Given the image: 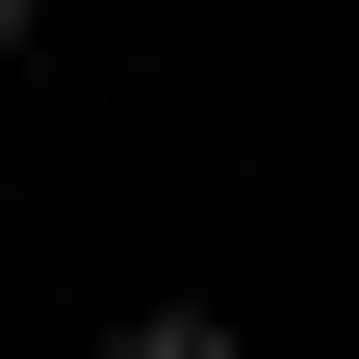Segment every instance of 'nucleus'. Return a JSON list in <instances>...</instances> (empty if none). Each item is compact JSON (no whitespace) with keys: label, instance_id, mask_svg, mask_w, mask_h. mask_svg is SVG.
<instances>
[{"label":"nucleus","instance_id":"nucleus-1","mask_svg":"<svg viewBox=\"0 0 359 359\" xmlns=\"http://www.w3.org/2000/svg\"><path fill=\"white\" fill-rule=\"evenodd\" d=\"M103 359H257V334H231V308H128Z\"/></svg>","mask_w":359,"mask_h":359},{"label":"nucleus","instance_id":"nucleus-2","mask_svg":"<svg viewBox=\"0 0 359 359\" xmlns=\"http://www.w3.org/2000/svg\"><path fill=\"white\" fill-rule=\"evenodd\" d=\"M26 26H52V0H0V52H26Z\"/></svg>","mask_w":359,"mask_h":359}]
</instances>
